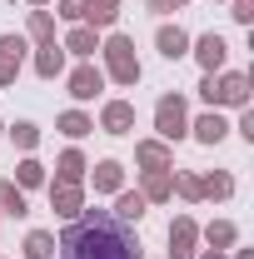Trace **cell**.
I'll return each mask as SVG.
<instances>
[{
    "instance_id": "cell-7",
    "label": "cell",
    "mask_w": 254,
    "mask_h": 259,
    "mask_svg": "<svg viewBox=\"0 0 254 259\" xmlns=\"http://www.w3.org/2000/svg\"><path fill=\"white\" fill-rule=\"evenodd\" d=\"M194 50V60H199V70L204 75H215V70H224V60H229V45H224V35L220 30H209V35H199V40H190Z\"/></svg>"
},
{
    "instance_id": "cell-18",
    "label": "cell",
    "mask_w": 254,
    "mask_h": 259,
    "mask_svg": "<svg viewBox=\"0 0 254 259\" xmlns=\"http://www.w3.org/2000/svg\"><path fill=\"white\" fill-rule=\"evenodd\" d=\"M199 239H204L209 249H224V254H229V249L239 244V225H234V220H209V225L199 229Z\"/></svg>"
},
{
    "instance_id": "cell-15",
    "label": "cell",
    "mask_w": 254,
    "mask_h": 259,
    "mask_svg": "<svg viewBox=\"0 0 254 259\" xmlns=\"http://www.w3.org/2000/svg\"><path fill=\"white\" fill-rule=\"evenodd\" d=\"M60 50H65V55L90 60V55L100 50V30H90V25H70V30H65V40H60Z\"/></svg>"
},
{
    "instance_id": "cell-8",
    "label": "cell",
    "mask_w": 254,
    "mask_h": 259,
    "mask_svg": "<svg viewBox=\"0 0 254 259\" xmlns=\"http://www.w3.org/2000/svg\"><path fill=\"white\" fill-rule=\"evenodd\" d=\"M65 85H70V95H75V100H95L100 90H105V70L90 65V60H80L75 70H70V80H65Z\"/></svg>"
},
{
    "instance_id": "cell-16",
    "label": "cell",
    "mask_w": 254,
    "mask_h": 259,
    "mask_svg": "<svg viewBox=\"0 0 254 259\" xmlns=\"http://www.w3.org/2000/svg\"><path fill=\"white\" fill-rule=\"evenodd\" d=\"M135 164H140V169H170V164H175V150H170L164 140H140V145H135Z\"/></svg>"
},
{
    "instance_id": "cell-33",
    "label": "cell",
    "mask_w": 254,
    "mask_h": 259,
    "mask_svg": "<svg viewBox=\"0 0 254 259\" xmlns=\"http://www.w3.org/2000/svg\"><path fill=\"white\" fill-rule=\"evenodd\" d=\"M185 5H190V0H150L155 15H175V10H185Z\"/></svg>"
},
{
    "instance_id": "cell-4",
    "label": "cell",
    "mask_w": 254,
    "mask_h": 259,
    "mask_svg": "<svg viewBox=\"0 0 254 259\" xmlns=\"http://www.w3.org/2000/svg\"><path fill=\"white\" fill-rule=\"evenodd\" d=\"M155 130L164 145H175V140H185L190 135V105H185V95H159L155 100Z\"/></svg>"
},
{
    "instance_id": "cell-29",
    "label": "cell",
    "mask_w": 254,
    "mask_h": 259,
    "mask_svg": "<svg viewBox=\"0 0 254 259\" xmlns=\"http://www.w3.org/2000/svg\"><path fill=\"white\" fill-rule=\"evenodd\" d=\"M10 140H15V150H25V155H35V145H40V125H35V120H15V130H10Z\"/></svg>"
},
{
    "instance_id": "cell-26",
    "label": "cell",
    "mask_w": 254,
    "mask_h": 259,
    "mask_svg": "<svg viewBox=\"0 0 254 259\" xmlns=\"http://www.w3.org/2000/svg\"><path fill=\"white\" fill-rule=\"evenodd\" d=\"M199 185H204V199H229L234 194V175L215 169V175H199Z\"/></svg>"
},
{
    "instance_id": "cell-31",
    "label": "cell",
    "mask_w": 254,
    "mask_h": 259,
    "mask_svg": "<svg viewBox=\"0 0 254 259\" xmlns=\"http://www.w3.org/2000/svg\"><path fill=\"white\" fill-rule=\"evenodd\" d=\"M229 15L239 25H254V0H229Z\"/></svg>"
},
{
    "instance_id": "cell-5",
    "label": "cell",
    "mask_w": 254,
    "mask_h": 259,
    "mask_svg": "<svg viewBox=\"0 0 254 259\" xmlns=\"http://www.w3.org/2000/svg\"><path fill=\"white\" fill-rule=\"evenodd\" d=\"M25 50H30L25 35H0V90L15 85V75H20V65H25Z\"/></svg>"
},
{
    "instance_id": "cell-14",
    "label": "cell",
    "mask_w": 254,
    "mask_h": 259,
    "mask_svg": "<svg viewBox=\"0 0 254 259\" xmlns=\"http://www.w3.org/2000/svg\"><path fill=\"white\" fill-rule=\"evenodd\" d=\"M85 169H90V160L70 145V150H60V160H55V180L50 185H85Z\"/></svg>"
},
{
    "instance_id": "cell-21",
    "label": "cell",
    "mask_w": 254,
    "mask_h": 259,
    "mask_svg": "<svg viewBox=\"0 0 254 259\" xmlns=\"http://www.w3.org/2000/svg\"><path fill=\"white\" fill-rule=\"evenodd\" d=\"M145 209H150V204H145V194H140V190H120L110 214H115L120 225H140V220H145Z\"/></svg>"
},
{
    "instance_id": "cell-23",
    "label": "cell",
    "mask_w": 254,
    "mask_h": 259,
    "mask_svg": "<svg viewBox=\"0 0 254 259\" xmlns=\"http://www.w3.org/2000/svg\"><path fill=\"white\" fill-rule=\"evenodd\" d=\"M45 180H50V175H45V164L35 160V155H25V160L15 164V185H20V190H25V194H30V190H40Z\"/></svg>"
},
{
    "instance_id": "cell-25",
    "label": "cell",
    "mask_w": 254,
    "mask_h": 259,
    "mask_svg": "<svg viewBox=\"0 0 254 259\" xmlns=\"http://www.w3.org/2000/svg\"><path fill=\"white\" fill-rule=\"evenodd\" d=\"M55 130H60V135H70V140H85V135L95 130V120H90L85 110H65L60 120H55Z\"/></svg>"
},
{
    "instance_id": "cell-12",
    "label": "cell",
    "mask_w": 254,
    "mask_h": 259,
    "mask_svg": "<svg viewBox=\"0 0 254 259\" xmlns=\"http://www.w3.org/2000/svg\"><path fill=\"white\" fill-rule=\"evenodd\" d=\"M50 209H55V220H75L80 209H85V190L80 185H50Z\"/></svg>"
},
{
    "instance_id": "cell-9",
    "label": "cell",
    "mask_w": 254,
    "mask_h": 259,
    "mask_svg": "<svg viewBox=\"0 0 254 259\" xmlns=\"http://www.w3.org/2000/svg\"><path fill=\"white\" fill-rule=\"evenodd\" d=\"M85 180L95 185V194H120L125 190V164L120 160H100V164L85 169Z\"/></svg>"
},
{
    "instance_id": "cell-37",
    "label": "cell",
    "mask_w": 254,
    "mask_h": 259,
    "mask_svg": "<svg viewBox=\"0 0 254 259\" xmlns=\"http://www.w3.org/2000/svg\"><path fill=\"white\" fill-rule=\"evenodd\" d=\"M0 135H5V120H0Z\"/></svg>"
},
{
    "instance_id": "cell-27",
    "label": "cell",
    "mask_w": 254,
    "mask_h": 259,
    "mask_svg": "<svg viewBox=\"0 0 254 259\" xmlns=\"http://www.w3.org/2000/svg\"><path fill=\"white\" fill-rule=\"evenodd\" d=\"M25 259H55V234L50 229H30L25 234Z\"/></svg>"
},
{
    "instance_id": "cell-19",
    "label": "cell",
    "mask_w": 254,
    "mask_h": 259,
    "mask_svg": "<svg viewBox=\"0 0 254 259\" xmlns=\"http://www.w3.org/2000/svg\"><path fill=\"white\" fill-rule=\"evenodd\" d=\"M140 194H145V204H164V199L175 194V175H170V169H145Z\"/></svg>"
},
{
    "instance_id": "cell-22",
    "label": "cell",
    "mask_w": 254,
    "mask_h": 259,
    "mask_svg": "<svg viewBox=\"0 0 254 259\" xmlns=\"http://www.w3.org/2000/svg\"><path fill=\"white\" fill-rule=\"evenodd\" d=\"M25 40L50 45V40H55V15H50V10H30V15H25Z\"/></svg>"
},
{
    "instance_id": "cell-34",
    "label": "cell",
    "mask_w": 254,
    "mask_h": 259,
    "mask_svg": "<svg viewBox=\"0 0 254 259\" xmlns=\"http://www.w3.org/2000/svg\"><path fill=\"white\" fill-rule=\"evenodd\" d=\"M194 259H229V254H224V249H199Z\"/></svg>"
},
{
    "instance_id": "cell-6",
    "label": "cell",
    "mask_w": 254,
    "mask_h": 259,
    "mask_svg": "<svg viewBox=\"0 0 254 259\" xmlns=\"http://www.w3.org/2000/svg\"><path fill=\"white\" fill-rule=\"evenodd\" d=\"M199 254V225L194 214H175L170 225V259H194Z\"/></svg>"
},
{
    "instance_id": "cell-36",
    "label": "cell",
    "mask_w": 254,
    "mask_h": 259,
    "mask_svg": "<svg viewBox=\"0 0 254 259\" xmlns=\"http://www.w3.org/2000/svg\"><path fill=\"white\" fill-rule=\"evenodd\" d=\"M45 5H50V0H30V10H45Z\"/></svg>"
},
{
    "instance_id": "cell-13",
    "label": "cell",
    "mask_w": 254,
    "mask_h": 259,
    "mask_svg": "<svg viewBox=\"0 0 254 259\" xmlns=\"http://www.w3.org/2000/svg\"><path fill=\"white\" fill-rule=\"evenodd\" d=\"M115 20H120V0H80V25L110 30Z\"/></svg>"
},
{
    "instance_id": "cell-30",
    "label": "cell",
    "mask_w": 254,
    "mask_h": 259,
    "mask_svg": "<svg viewBox=\"0 0 254 259\" xmlns=\"http://www.w3.org/2000/svg\"><path fill=\"white\" fill-rule=\"evenodd\" d=\"M55 20H70V25H80V0H55Z\"/></svg>"
},
{
    "instance_id": "cell-11",
    "label": "cell",
    "mask_w": 254,
    "mask_h": 259,
    "mask_svg": "<svg viewBox=\"0 0 254 259\" xmlns=\"http://www.w3.org/2000/svg\"><path fill=\"white\" fill-rule=\"evenodd\" d=\"M100 130H105V135H130V130H135V105H130V100H105Z\"/></svg>"
},
{
    "instance_id": "cell-1",
    "label": "cell",
    "mask_w": 254,
    "mask_h": 259,
    "mask_svg": "<svg viewBox=\"0 0 254 259\" xmlns=\"http://www.w3.org/2000/svg\"><path fill=\"white\" fill-rule=\"evenodd\" d=\"M55 249L65 259H145L135 229L120 225L110 209H80L55 239Z\"/></svg>"
},
{
    "instance_id": "cell-32",
    "label": "cell",
    "mask_w": 254,
    "mask_h": 259,
    "mask_svg": "<svg viewBox=\"0 0 254 259\" xmlns=\"http://www.w3.org/2000/svg\"><path fill=\"white\" fill-rule=\"evenodd\" d=\"M234 130H239V135H244V140L254 145V110H249V105L239 110V125H234Z\"/></svg>"
},
{
    "instance_id": "cell-2",
    "label": "cell",
    "mask_w": 254,
    "mask_h": 259,
    "mask_svg": "<svg viewBox=\"0 0 254 259\" xmlns=\"http://www.w3.org/2000/svg\"><path fill=\"white\" fill-rule=\"evenodd\" d=\"M199 95L209 110H244L249 105V75L244 70H215L199 80Z\"/></svg>"
},
{
    "instance_id": "cell-17",
    "label": "cell",
    "mask_w": 254,
    "mask_h": 259,
    "mask_svg": "<svg viewBox=\"0 0 254 259\" xmlns=\"http://www.w3.org/2000/svg\"><path fill=\"white\" fill-rule=\"evenodd\" d=\"M155 45H159L164 60H180V55H190V30H185V25H159Z\"/></svg>"
},
{
    "instance_id": "cell-35",
    "label": "cell",
    "mask_w": 254,
    "mask_h": 259,
    "mask_svg": "<svg viewBox=\"0 0 254 259\" xmlns=\"http://www.w3.org/2000/svg\"><path fill=\"white\" fill-rule=\"evenodd\" d=\"M234 259H254V249H234Z\"/></svg>"
},
{
    "instance_id": "cell-3",
    "label": "cell",
    "mask_w": 254,
    "mask_h": 259,
    "mask_svg": "<svg viewBox=\"0 0 254 259\" xmlns=\"http://www.w3.org/2000/svg\"><path fill=\"white\" fill-rule=\"evenodd\" d=\"M100 55H105V80H115V85H140V55H135V40L120 30H110L105 40H100Z\"/></svg>"
},
{
    "instance_id": "cell-24",
    "label": "cell",
    "mask_w": 254,
    "mask_h": 259,
    "mask_svg": "<svg viewBox=\"0 0 254 259\" xmlns=\"http://www.w3.org/2000/svg\"><path fill=\"white\" fill-rule=\"evenodd\" d=\"M0 214H30V204H25V190L15 185V180H0Z\"/></svg>"
},
{
    "instance_id": "cell-28",
    "label": "cell",
    "mask_w": 254,
    "mask_h": 259,
    "mask_svg": "<svg viewBox=\"0 0 254 259\" xmlns=\"http://www.w3.org/2000/svg\"><path fill=\"white\" fill-rule=\"evenodd\" d=\"M175 194H180L185 204H199V199H204V185H199V175H190V169H175Z\"/></svg>"
},
{
    "instance_id": "cell-20",
    "label": "cell",
    "mask_w": 254,
    "mask_h": 259,
    "mask_svg": "<svg viewBox=\"0 0 254 259\" xmlns=\"http://www.w3.org/2000/svg\"><path fill=\"white\" fill-rule=\"evenodd\" d=\"M35 75H40V80H60V75H65V50H60V40H50V45H40V50H35Z\"/></svg>"
},
{
    "instance_id": "cell-10",
    "label": "cell",
    "mask_w": 254,
    "mask_h": 259,
    "mask_svg": "<svg viewBox=\"0 0 254 259\" xmlns=\"http://www.w3.org/2000/svg\"><path fill=\"white\" fill-rule=\"evenodd\" d=\"M190 135L199 140V145H209V150H215V145L229 140V120H224L220 110H204L199 120H190Z\"/></svg>"
}]
</instances>
